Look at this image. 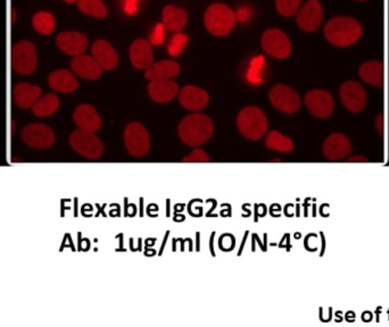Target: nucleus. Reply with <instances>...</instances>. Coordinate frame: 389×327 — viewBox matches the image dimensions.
<instances>
[{
    "mask_svg": "<svg viewBox=\"0 0 389 327\" xmlns=\"http://www.w3.org/2000/svg\"><path fill=\"white\" fill-rule=\"evenodd\" d=\"M10 63L14 72L31 75L38 66L37 49L30 41H21L13 45Z\"/></svg>",
    "mask_w": 389,
    "mask_h": 327,
    "instance_id": "nucleus-5",
    "label": "nucleus"
},
{
    "mask_svg": "<svg viewBox=\"0 0 389 327\" xmlns=\"http://www.w3.org/2000/svg\"><path fill=\"white\" fill-rule=\"evenodd\" d=\"M347 161H354V163H358V161H360V163H363V161H368V159H367V158L365 157H363V156H354V157L348 158V159H347Z\"/></svg>",
    "mask_w": 389,
    "mask_h": 327,
    "instance_id": "nucleus-39",
    "label": "nucleus"
},
{
    "mask_svg": "<svg viewBox=\"0 0 389 327\" xmlns=\"http://www.w3.org/2000/svg\"><path fill=\"white\" fill-rule=\"evenodd\" d=\"M302 0H276L278 12L283 16L295 15L301 6Z\"/></svg>",
    "mask_w": 389,
    "mask_h": 327,
    "instance_id": "nucleus-33",
    "label": "nucleus"
},
{
    "mask_svg": "<svg viewBox=\"0 0 389 327\" xmlns=\"http://www.w3.org/2000/svg\"><path fill=\"white\" fill-rule=\"evenodd\" d=\"M265 145L271 150L283 154L292 152L294 149L292 140L289 136H283L279 131H271L265 139Z\"/></svg>",
    "mask_w": 389,
    "mask_h": 327,
    "instance_id": "nucleus-28",
    "label": "nucleus"
},
{
    "mask_svg": "<svg viewBox=\"0 0 389 327\" xmlns=\"http://www.w3.org/2000/svg\"><path fill=\"white\" fill-rule=\"evenodd\" d=\"M238 130L246 139L256 141L265 136L269 122L264 112L259 107L250 106L243 109L237 118Z\"/></svg>",
    "mask_w": 389,
    "mask_h": 327,
    "instance_id": "nucleus-3",
    "label": "nucleus"
},
{
    "mask_svg": "<svg viewBox=\"0 0 389 327\" xmlns=\"http://www.w3.org/2000/svg\"><path fill=\"white\" fill-rule=\"evenodd\" d=\"M323 18V5L319 0H309L297 14V24L305 32L319 30Z\"/></svg>",
    "mask_w": 389,
    "mask_h": 327,
    "instance_id": "nucleus-13",
    "label": "nucleus"
},
{
    "mask_svg": "<svg viewBox=\"0 0 389 327\" xmlns=\"http://www.w3.org/2000/svg\"><path fill=\"white\" fill-rule=\"evenodd\" d=\"M165 27L163 23L162 24H157L153 31L152 36H150V43L154 45H161L164 43L165 36H164Z\"/></svg>",
    "mask_w": 389,
    "mask_h": 327,
    "instance_id": "nucleus-35",
    "label": "nucleus"
},
{
    "mask_svg": "<svg viewBox=\"0 0 389 327\" xmlns=\"http://www.w3.org/2000/svg\"><path fill=\"white\" fill-rule=\"evenodd\" d=\"M64 1L67 3H78V0H64Z\"/></svg>",
    "mask_w": 389,
    "mask_h": 327,
    "instance_id": "nucleus-40",
    "label": "nucleus"
},
{
    "mask_svg": "<svg viewBox=\"0 0 389 327\" xmlns=\"http://www.w3.org/2000/svg\"><path fill=\"white\" fill-rule=\"evenodd\" d=\"M180 65L174 61H162L153 63L145 73V78L148 81H167L178 76Z\"/></svg>",
    "mask_w": 389,
    "mask_h": 327,
    "instance_id": "nucleus-23",
    "label": "nucleus"
},
{
    "mask_svg": "<svg viewBox=\"0 0 389 327\" xmlns=\"http://www.w3.org/2000/svg\"><path fill=\"white\" fill-rule=\"evenodd\" d=\"M73 119L79 130L94 132V133L101 130V116L96 108L88 103H83L76 107L73 112Z\"/></svg>",
    "mask_w": 389,
    "mask_h": 327,
    "instance_id": "nucleus-15",
    "label": "nucleus"
},
{
    "mask_svg": "<svg viewBox=\"0 0 389 327\" xmlns=\"http://www.w3.org/2000/svg\"><path fill=\"white\" fill-rule=\"evenodd\" d=\"M125 10L129 15H134L138 10V0H125Z\"/></svg>",
    "mask_w": 389,
    "mask_h": 327,
    "instance_id": "nucleus-36",
    "label": "nucleus"
},
{
    "mask_svg": "<svg viewBox=\"0 0 389 327\" xmlns=\"http://www.w3.org/2000/svg\"><path fill=\"white\" fill-rule=\"evenodd\" d=\"M179 101L183 108L198 112L207 106L210 96L206 91L194 85H187L179 91Z\"/></svg>",
    "mask_w": 389,
    "mask_h": 327,
    "instance_id": "nucleus-16",
    "label": "nucleus"
},
{
    "mask_svg": "<svg viewBox=\"0 0 389 327\" xmlns=\"http://www.w3.org/2000/svg\"><path fill=\"white\" fill-rule=\"evenodd\" d=\"M125 145L129 154L134 157H145L150 149L148 131L139 122H132L125 130Z\"/></svg>",
    "mask_w": 389,
    "mask_h": 327,
    "instance_id": "nucleus-7",
    "label": "nucleus"
},
{
    "mask_svg": "<svg viewBox=\"0 0 389 327\" xmlns=\"http://www.w3.org/2000/svg\"><path fill=\"white\" fill-rule=\"evenodd\" d=\"M305 106L314 117L325 119L332 116L334 108L332 94L325 90H312L305 94Z\"/></svg>",
    "mask_w": 389,
    "mask_h": 327,
    "instance_id": "nucleus-11",
    "label": "nucleus"
},
{
    "mask_svg": "<svg viewBox=\"0 0 389 327\" xmlns=\"http://www.w3.org/2000/svg\"><path fill=\"white\" fill-rule=\"evenodd\" d=\"M183 161H187V163H207V161H210V157L204 150L194 149V152H190L187 157L183 158Z\"/></svg>",
    "mask_w": 389,
    "mask_h": 327,
    "instance_id": "nucleus-34",
    "label": "nucleus"
},
{
    "mask_svg": "<svg viewBox=\"0 0 389 327\" xmlns=\"http://www.w3.org/2000/svg\"><path fill=\"white\" fill-rule=\"evenodd\" d=\"M356 1H367V0H356Z\"/></svg>",
    "mask_w": 389,
    "mask_h": 327,
    "instance_id": "nucleus-41",
    "label": "nucleus"
},
{
    "mask_svg": "<svg viewBox=\"0 0 389 327\" xmlns=\"http://www.w3.org/2000/svg\"><path fill=\"white\" fill-rule=\"evenodd\" d=\"M187 43H188V36H187V34H181V32L176 34V36L171 39L169 47H167L169 54H170L172 57H178V56H180V54L185 50Z\"/></svg>",
    "mask_w": 389,
    "mask_h": 327,
    "instance_id": "nucleus-32",
    "label": "nucleus"
},
{
    "mask_svg": "<svg viewBox=\"0 0 389 327\" xmlns=\"http://www.w3.org/2000/svg\"><path fill=\"white\" fill-rule=\"evenodd\" d=\"M213 121L204 114L185 116L178 127L180 140L190 147L203 145L213 136Z\"/></svg>",
    "mask_w": 389,
    "mask_h": 327,
    "instance_id": "nucleus-1",
    "label": "nucleus"
},
{
    "mask_svg": "<svg viewBox=\"0 0 389 327\" xmlns=\"http://www.w3.org/2000/svg\"><path fill=\"white\" fill-rule=\"evenodd\" d=\"M362 31L361 24L355 18L338 16L325 24V36L332 45L350 47L359 41Z\"/></svg>",
    "mask_w": 389,
    "mask_h": 327,
    "instance_id": "nucleus-2",
    "label": "nucleus"
},
{
    "mask_svg": "<svg viewBox=\"0 0 389 327\" xmlns=\"http://www.w3.org/2000/svg\"><path fill=\"white\" fill-rule=\"evenodd\" d=\"M13 100L16 106L22 109L32 108L37 100L41 97V88L37 85L23 82L15 85L12 92Z\"/></svg>",
    "mask_w": 389,
    "mask_h": 327,
    "instance_id": "nucleus-19",
    "label": "nucleus"
},
{
    "mask_svg": "<svg viewBox=\"0 0 389 327\" xmlns=\"http://www.w3.org/2000/svg\"><path fill=\"white\" fill-rule=\"evenodd\" d=\"M270 101L280 112L292 115L301 108V98L294 89L286 85H278L271 89Z\"/></svg>",
    "mask_w": 389,
    "mask_h": 327,
    "instance_id": "nucleus-9",
    "label": "nucleus"
},
{
    "mask_svg": "<svg viewBox=\"0 0 389 327\" xmlns=\"http://www.w3.org/2000/svg\"><path fill=\"white\" fill-rule=\"evenodd\" d=\"M204 22L210 34L225 36L234 29L236 16L232 9L225 3H214L205 13Z\"/></svg>",
    "mask_w": 389,
    "mask_h": 327,
    "instance_id": "nucleus-4",
    "label": "nucleus"
},
{
    "mask_svg": "<svg viewBox=\"0 0 389 327\" xmlns=\"http://www.w3.org/2000/svg\"><path fill=\"white\" fill-rule=\"evenodd\" d=\"M58 48L70 56L83 54L88 48V39L85 34L79 32H63L56 39Z\"/></svg>",
    "mask_w": 389,
    "mask_h": 327,
    "instance_id": "nucleus-17",
    "label": "nucleus"
},
{
    "mask_svg": "<svg viewBox=\"0 0 389 327\" xmlns=\"http://www.w3.org/2000/svg\"><path fill=\"white\" fill-rule=\"evenodd\" d=\"M341 103L351 112H360L367 103V91L359 82H344L339 89Z\"/></svg>",
    "mask_w": 389,
    "mask_h": 327,
    "instance_id": "nucleus-12",
    "label": "nucleus"
},
{
    "mask_svg": "<svg viewBox=\"0 0 389 327\" xmlns=\"http://www.w3.org/2000/svg\"><path fill=\"white\" fill-rule=\"evenodd\" d=\"M264 57L263 56H257V57L253 58L250 61V70L247 73V79L253 85H259L262 82L261 72L264 66Z\"/></svg>",
    "mask_w": 389,
    "mask_h": 327,
    "instance_id": "nucleus-31",
    "label": "nucleus"
},
{
    "mask_svg": "<svg viewBox=\"0 0 389 327\" xmlns=\"http://www.w3.org/2000/svg\"><path fill=\"white\" fill-rule=\"evenodd\" d=\"M236 20L239 22H246L250 16V10L248 8H241L236 14Z\"/></svg>",
    "mask_w": 389,
    "mask_h": 327,
    "instance_id": "nucleus-37",
    "label": "nucleus"
},
{
    "mask_svg": "<svg viewBox=\"0 0 389 327\" xmlns=\"http://www.w3.org/2000/svg\"><path fill=\"white\" fill-rule=\"evenodd\" d=\"M49 87L62 94H72L79 87L73 73L69 70H57L48 78Z\"/></svg>",
    "mask_w": 389,
    "mask_h": 327,
    "instance_id": "nucleus-24",
    "label": "nucleus"
},
{
    "mask_svg": "<svg viewBox=\"0 0 389 327\" xmlns=\"http://www.w3.org/2000/svg\"><path fill=\"white\" fill-rule=\"evenodd\" d=\"M72 71L76 75L85 80H98L103 74V68L92 56L79 54L71 61Z\"/></svg>",
    "mask_w": 389,
    "mask_h": 327,
    "instance_id": "nucleus-18",
    "label": "nucleus"
},
{
    "mask_svg": "<svg viewBox=\"0 0 389 327\" xmlns=\"http://www.w3.org/2000/svg\"><path fill=\"white\" fill-rule=\"evenodd\" d=\"M262 47L267 54L277 59L288 57L292 52V43L285 32L278 29L265 31L262 36Z\"/></svg>",
    "mask_w": 389,
    "mask_h": 327,
    "instance_id": "nucleus-10",
    "label": "nucleus"
},
{
    "mask_svg": "<svg viewBox=\"0 0 389 327\" xmlns=\"http://www.w3.org/2000/svg\"><path fill=\"white\" fill-rule=\"evenodd\" d=\"M361 80L367 82L368 85L381 88L385 82V67L381 61H371L363 64L359 70Z\"/></svg>",
    "mask_w": 389,
    "mask_h": 327,
    "instance_id": "nucleus-25",
    "label": "nucleus"
},
{
    "mask_svg": "<svg viewBox=\"0 0 389 327\" xmlns=\"http://www.w3.org/2000/svg\"><path fill=\"white\" fill-rule=\"evenodd\" d=\"M32 25L39 34L49 36L55 29V17L52 13L39 12L32 18Z\"/></svg>",
    "mask_w": 389,
    "mask_h": 327,
    "instance_id": "nucleus-29",
    "label": "nucleus"
},
{
    "mask_svg": "<svg viewBox=\"0 0 389 327\" xmlns=\"http://www.w3.org/2000/svg\"><path fill=\"white\" fill-rule=\"evenodd\" d=\"M179 87L176 82L167 80V81H153L148 85L149 97L155 103H170L179 94Z\"/></svg>",
    "mask_w": 389,
    "mask_h": 327,
    "instance_id": "nucleus-22",
    "label": "nucleus"
},
{
    "mask_svg": "<svg viewBox=\"0 0 389 327\" xmlns=\"http://www.w3.org/2000/svg\"><path fill=\"white\" fill-rule=\"evenodd\" d=\"M70 145L76 154L90 161L99 159L104 154V143L94 132L74 131L70 136Z\"/></svg>",
    "mask_w": 389,
    "mask_h": 327,
    "instance_id": "nucleus-6",
    "label": "nucleus"
},
{
    "mask_svg": "<svg viewBox=\"0 0 389 327\" xmlns=\"http://www.w3.org/2000/svg\"><path fill=\"white\" fill-rule=\"evenodd\" d=\"M352 145L345 134L332 133L325 140L323 145V156L328 161H341L351 154Z\"/></svg>",
    "mask_w": 389,
    "mask_h": 327,
    "instance_id": "nucleus-14",
    "label": "nucleus"
},
{
    "mask_svg": "<svg viewBox=\"0 0 389 327\" xmlns=\"http://www.w3.org/2000/svg\"><path fill=\"white\" fill-rule=\"evenodd\" d=\"M92 57L101 65L103 70H115L119 64V56L115 49L105 40H98L92 45Z\"/></svg>",
    "mask_w": 389,
    "mask_h": 327,
    "instance_id": "nucleus-20",
    "label": "nucleus"
},
{
    "mask_svg": "<svg viewBox=\"0 0 389 327\" xmlns=\"http://www.w3.org/2000/svg\"><path fill=\"white\" fill-rule=\"evenodd\" d=\"M78 7L81 12L92 17H106L107 8L101 0H78Z\"/></svg>",
    "mask_w": 389,
    "mask_h": 327,
    "instance_id": "nucleus-30",
    "label": "nucleus"
},
{
    "mask_svg": "<svg viewBox=\"0 0 389 327\" xmlns=\"http://www.w3.org/2000/svg\"><path fill=\"white\" fill-rule=\"evenodd\" d=\"M188 22V13L185 9L176 6H167L163 10V24L165 29L179 34Z\"/></svg>",
    "mask_w": 389,
    "mask_h": 327,
    "instance_id": "nucleus-26",
    "label": "nucleus"
},
{
    "mask_svg": "<svg viewBox=\"0 0 389 327\" xmlns=\"http://www.w3.org/2000/svg\"><path fill=\"white\" fill-rule=\"evenodd\" d=\"M22 140L30 148L47 149L54 145L56 134L52 127L41 123H32L23 127Z\"/></svg>",
    "mask_w": 389,
    "mask_h": 327,
    "instance_id": "nucleus-8",
    "label": "nucleus"
},
{
    "mask_svg": "<svg viewBox=\"0 0 389 327\" xmlns=\"http://www.w3.org/2000/svg\"><path fill=\"white\" fill-rule=\"evenodd\" d=\"M376 127H377L378 132L380 134L383 133V127H385V124H383V116L379 115L376 119Z\"/></svg>",
    "mask_w": 389,
    "mask_h": 327,
    "instance_id": "nucleus-38",
    "label": "nucleus"
},
{
    "mask_svg": "<svg viewBox=\"0 0 389 327\" xmlns=\"http://www.w3.org/2000/svg\"><path fill=\"white\" fill-rule=\"evenodd\" d=\"M130 59L132 65L138 70H147L154 61L150 43L145 39L136 40L131 45Z\"/></svg>",
    "mask_w": 389,
    "mask_h": 327,
    "instance_id": "nucleus-21",
    "label": "nucleus"
},
{
    "mask_svg": "<svg viewBox=\"0 0 389 327\" xmlns=\"http://www.w3.org/2000/svg\"><path fill=\"white\" fill-rule=\"evenodd\" d=\"M59 108V98L54 94H47L40 97L32 106L34 115L38 117H49L55 114Z\"/></svg>",
    "mask_w": 389,
    "mask_h": 327,
    "instance_id": "nucleus-27",
    "label": "nucleus"
}]
</instances>
